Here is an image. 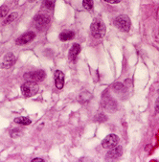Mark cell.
<instances>
[{"mask_svg":"<svg viewBox=\"0 0 159 162\" xmlns=\"http://www.w3.org/2000/svg\"><path fill=\"white\" fill-rule=\"evenodd\" d=\"M90 31L92 36L96 38H102L103 36L106 35V32H107V27L105 25L101 19L99 18H96L94 19L91 26H90Z\"/></svg>","mask_w":159,"mask_h":162,"instance_id":"cell-1","label":"cell"},{"mask_svg":"<svg viewBox=\"0 0 159 162\" xmlns=\"http://www.w3.org/2000/svg\"><path fill=\"white\" fill-rule=\"evenodd\" d=\"M38 89H39L38 85H37V83L34 82H27L26 81V83H24L21 85V92L23 96L26 98L34 96L38 92Z\"/></svg>","mask_w":159,"mask_h":162,"instance_id":"cell-2","label":"cell"},{"mask_svg":"<svg viewBox=\"0 0 159 162\" xmlns=\"http://www.w3.org/2000/svg\"><path fill=\"white\" fill-rule=\"evenodd\" d=\"M114 25L122 32H128L130 29V19L128 16L121 15L114 19Z\"/></svg>","mask_w":159,"mask_h":162,"instance_id":"cell-3","label":"cell"},{"mask_svg":"<svg viewBox=\"0 0 159 162\" xmlns=\"http://www.w3.org/2000/svg\"><path fill=\"white\" fill-rule=\"evenodd\" d=\"M23 77L27 82L38 83V82H42L45 79L46 74L43 70H38V71H34V72L25 73Z\"/></svg>","mask_w":159,"mask_h":162,"instance_id":"cell-4","label":"cell"},{"mask_svg":"<svg viewBox=\"0 0 159 162\" xmlns=\"http://www.w3.org/2000/svg\"><path fill=\"white\" fill-rule=\"evenodd\" d=\"M50 22V17L47 15H43V13H38L34 17V25L38 30H43L48 26Z\"/></svg>","mask_w":159,"mask_h":162,"instance_id":"cell-5","label":"cell"},{"mask_svg":"<svg viewBox=\"0 0 159 162\" xmlns=\"http://www.w3.org/2000/svg\"><path fill=\"white\" fill-rule=\"evenodd\" d=\"M119 142V137L116 134H109L105 139L102 141V146L105 149H111L115 146L118 145Z\"/></svg>","mask_w":159,"mask_h":162,"instance_id":"cell-6","label":"cell"},{"mask_svg":"<svg viewBox=\"0 0 159 162\" xmlns=\"http://www.w3.org/2000/svg\"><path fill=\"white\" fill-rule=\"evenodd\" d=\"M123 153V148L121 146H115L114 148H111L110 151L107 153V159H110V160H113V159H117L119 158Z\"/></svg>","mask_w":159,"mask_h":162,"instance_id":"cell-7","label":"cell"},{"mask_svg":"<svg viewBox=\"0 0 159 162\" xmlns=\"http://www.w3.org/2000/svg\"><path fill=\"white\" fill-rule=\"evenodd\" d=\"M55 79V85L58 89H63L64 85V74L63 72H61L60 70H57L55 72L54 75Z\"/></svg>","mask_w":159,"mask_h":162,"instance_id":"cell-8","label":"cell"},{"mask_svg":"<svg viewBox=\"0 0 159 162\" xmlns=\"http://www.w3.org/2000/svg\"><path fill=\"white\" fill-rule=\"evenodd\" d=\"M34 37H36V34H34V32H27L16 39V44L22 45V44L29 43L34 38Z\"/></svg>","mask_w":159,"mask_h":162,"instance_id":"cell-9","label":"cell"},{"mask_svg":"<svg viewBox=\"0 0 159 162\" xmlns=\"http://www.w3.org/2000/svg\"><path fill=\"white\" fill-rule=\"evenodd\" d=\"M15 63H16V57L13 56V53H8L4 57L3 63H2L1 66L3 67V68H5V69H8V68H10L11 66H13Z\"/></svg>","mask_w":159,"mask_h":162,"instance_id":"cell-10","label":"cell"},{"mask_svg":"<svg viewBox=\"0 0 159 162\" xmlns=\"http://www.w3.org/2000/svg\"><path fill=\"white\" fill-rule=\"evenodd\" d=\"M80 52H81V46H80V44L75 43L72 46V48L69 50V55H68L69 59H70L71 62H75V60L77 59L78 55L80 54Z\"/></svg>","mask_w":159,"mask_h":162,"instance_id":"cell-11","label":"cell"},{"mask_svg":"<svg viewBox=\"0 0 159 162\" xmlns=\"http://www.w3.org/2000/svg\"><path fill=\"white\" fill-rule=\"evenodd\" d=\"M74 37H75L74 32L69 31V30L63 31V32H61L60 34V39L61 40V41H67V40L72 39Z\"/></svg>","mask_w":159,"mask_h":162,"instance_id":"cell-12","label":"cell"},{"mask_svg":"<svg viewBox=\"0 0 159 162\" xmlns=\"http://www.w3.org/2000/svg\"><path fill=\"white\" fill-rule=\"evenodd\" d=\"M15 123L23 126H28L32 123V121L28 117H17L15 119Z\"/></svg>","mask_w":159,"mask_h":162,"instance_id":"cell-13","label":"cell"},{"mask_svg":"<svg viewBox=\"0 0 159 162\" xmlns=\"http://www.w3.org/2000/svg\"><path fill=\"white\" fill-rule=\"evenodd\" d=\"M89 95H90V93L87 92V91L81 92V95L79 96V101H80L81 103H82V104L85 103V102H88V99H89V98H91V97H89V98L87 97V96H89Z\"/></svg>","mask_w":159,"mask_h":162,"instance_id":"cell-14","label":"cell"},{"mask_svg":"<svg viewBox=\"0 0 159 162\" xmlns=\"http://www.w3.org/2000/svg\"><path fill=\"white\" fill-rule=\"evenodd\" d=\"M17 16H18V13H11V15L7 16L6 19L4 20V24H9V23H11V22H13V20H16V19L17 18Z\"/></svg>","mask_w":159,"mask_h":162,"instance_id":"cell-15","label":"cell"},{"mask_svg":"<svg viewBox=\"0 0 159 162\" xmlns=\"http://www.w3.org/2000/svg\"><path fill=\"white\" fill-rule=\"evenodd\" d=\"M82 6L84 8L90 11L93 8V0H82Z\"/></svg>","mask_w":159,"mask_h":162,"instance_id":"cell-16","label":"cell"},{"mask_svg":"<svg viewBox=\"0 0 159 162\" xmlns=\"http://www.w3.org/2000/svg\"><path fill=\"white\" fill-rule=\"evenodd\" d=\"M43 6H44V8L48 10H53L54 6H55V0H44Z\"/></svg>","mask_w":159,"mask_h":162,"instance_id":"cell-17","label":"cell"},{"mask_svg":"<svg viewBox=\"0 0 159 162\" xmlns=\"http://www.w3.org/2000/svg\"><path fill=\"white\" fill-rule=\"evenodd\" d=\"M10 135L13 138H18V137H20L22 135V131L19 129H13V131H10Z\"/></svg>","mask_w":159,"mask_h":162,"instance_id":"cell-18","label":"cell"},{"mask_svg":"<svg viewBox=\"0 0 159 162\" xmlns=\"http://www.w3.org/2000/svg\"><path fill=\"white\" fill-rule=\"evenodd\" d=\"M9 12V8L6 5L0 7V18L1 17H5L7 16V13Z\"/></svg>","mask_w":159,"mask_h":162,"instance_id":"cell-19","label":"cell"},{"mask_svg":"<svg viewBox=\"0 0 159 162\" xmlns=\"http://www.w3.org/2000/svg\"><path fill=\"white\" fill-rule=\"evenodd\" d=\"M103 1L110 3V4H118L121 2V0H103Z\"/></svg>","mask_w":159,"mask_h":162,"instance_id":"cell-20","label":"cell"},{"mask_svg":"<svg viewBox=\"0 0 159 162\" xmlns=\"http://www.w3.org/2000/svg\"><path fill=\"white\" fill-rule=\"evenodd\" d=\"M114 88H115L116 90H120V89H122V88H123V85H122V84H120V83H118V84H115V85H114Z\"/></svg>","mask_w":159,"mask_h":162,"instance_id":"cell-21","label":"cell"},{"mask_svg":"<svg viewBox=\"0 0 159 162\" xmlns=\"http://www.w3.org/2000/svg\"><path fill=\"white\" fill-rule=\"evenodd\" d=\"M32 161H33V162H34H34H38V161H41V162H42V161H44V160L41 159V158H34Z\"/></svg>","mask_w":159,"mask_h":162,"instance_id":"cell-22","label":"cell"},{"mask_svg":"<svg viewBox=\"0 0 159 162\" xmlns=\"http://www.w3.org/2000/svg\"><path fill=\"white\" fill-rule=\"evenodd\" d=\"M156 109H157V110H159V98H158L157 104H156Z\"/></svg>","mask_w":159,"mask_h":162,"instance_id":"cell-23","label":"cell"},{"mask_svg":"<svg viewBox=\"0 0 159 162\" xmlns=\"http://www.w3.org/2000/svg\"><path fill=\"white\" fill-rule=\"evenodd\" d=\"M36 0H29V2H34Z\"/></svg>","mask_w":159,"mask_h":162,"instance_id":"cell-24","label":"cell"}]
</instances>
